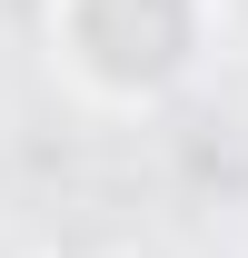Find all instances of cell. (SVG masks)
I'll return each mask as SVG.
<instances>
[{"mask_svg": "<svg viewBox=\"0 0 248 258\" xmlns=\"http://www.w3.org/2000/svg\"><path fill=\"white\" fill-rule=\"evenodd\" d=\"M50 60L99 109H159L199 80L218 0H50Z\"/></svg>", "mask_w": 248, "mask_h": 258, "instance_id": "6da1fadb", "label": "cell"}]
</instances>
